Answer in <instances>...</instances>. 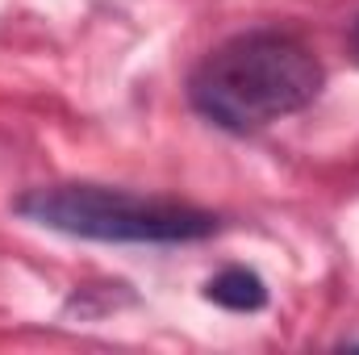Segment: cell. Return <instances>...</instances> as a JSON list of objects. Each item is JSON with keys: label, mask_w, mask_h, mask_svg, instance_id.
I'll use <instances>...</instances> for the list:
<instances>
[{"label": "cell", "mask_w": 359, "mask_h": 355, "mask_svg": "<svg viewBox=\"0 0 359 355\" xmlns=\"http://www.w3.org/2000/svg\"><path fill=\"white\" fill-rule=\"evenodd\" d=\"M17 217L92 243H138V247H176L201 243L217 234V213L172 201L147 196L113 184H42L13 201Z\"/></svg>", "instance_id": "2"}, {"label": "cell", "mask_w": 359, "mask_h": 355, "mask_svg": "<svg viewBox=\"0 0 359 355\" xmlns=\"http://www.w3.org/2000/svg\"><path fill=\"white\" fill-rule=\"evenodd\" d=\"M318 55L284 29H247L213 46L188 76V105L230 134H255L309 109L322 92Z\"/></svg>", "instance_id": "1"}, {"label": "cell", "mask_w": 359, "mask_h": 355, "mask_svg": "<svg viewBox=\"0 0 359 355\" xmlns=\"http://www.w3.org/2000/svg\"><path fill=\"white\" fill-rule=\"evenodd\" d=\"M351 51H355V59H359V21L351 25Z\"/></svg>", "instance_id": "4"}, {"label": "cell", "mask_w": 359, "mask_h": 355, "mask_svg": "<svg viewBox=\"0 0 359 355\" xmlns=\"http://www.w3.org/2000/svg\"><path fill=\"white\" fill-rule=\"evenodd\" d=\"M205 297L230 314H259L268 305V284L259 272L251 267H222L209 284H205Z\"/></svg>", "instance_id": "3"}]
</instances>
